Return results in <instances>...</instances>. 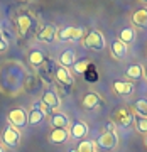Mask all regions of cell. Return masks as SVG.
<instances>
[{"label":"cell","instance_id":"5b68a950","mask_svg":"<svg viewBox=\"0 0 147 152\" xmlns=\"http://www.w3.org/2000/svg\"><path fill=\"white\" fill-rule=\"evenodd\" d=\"M46 115H48V108H46V105L42 102H37V103L34 105V108L31 112H27V124L31 125H39L46 118Z\"/></svg>","mask_w":147,"mask_h":152},{"label":"cell","instance_id":"4dcf8cb0","mask_svg":"<svg viewBox=\"0 0 147 152\" xmlns=\"http://www.w3.org/2000/svg\"><path fill=\"white\" fill-rule=\"evenodd\" d=\"M69 152H76V151H69Z\"/></svg>","mask_w":147,"mask_h":152},{"label":"cell","instance_id":"8992f818","mask_svg":"<svg viewBox=\"0 0 147 152\" xmlns=\"http://www.w3.org/2000/svg\"><path fill=\"white\" fill-rule=\"evenodd\" d=\"M83 34H85L83 27H71L69 26V27H63L56 36H58L59 41L66 42V41H78V39H81Z\"/></svg>","mask_w":147,"mask_h":152},{"label":"cell","instance_id":"9a60e30c","mask_svg":"<svg viewBox=\"0 0 147 152\" xmlns=\"http://www.w3.org/2000/svg\"><path fill=\"white\" fill-rule=\"evenodd\" d=\"M51 125H53V129H68L69 118H68L66 113L56 112V113H53V117H51Z\"/></svg>","mask_w":147,"mask_h":152},{"label":"cell","instance_id":"f1b7e54d","mask_svg":"<svg viewBox=\"0 0 147 152\" xmlns=\"http://www.w3.org/2000/svg\"><path fill=\"white\" fill-rule=\"evenodd\" d=\"M0 39H4V32L2 31H0Z\"/></svg>","mask_w":147,"mask_h":152},{"label":"cell","instance_id":"f546056e","mask_svg":"<svg viewBox=\"0 0 147 152\" xmlns=\"http://www.w3.org/2000/svg\"><path fill=\"white\" fill-rule=\"evenodd\" d=\"M144 76H146V80H147V69H146V71H144Z\"/></svg>","mask_w":147,"mask_h":152},{"label":"cell","instance_id":"30bf717a","mask_svg":"<svg viewBox=\"0 0 147 152\" xmlns=\"http://www.w3.org/2000/svg\"><path fill=\"white\" fill-rule=\"evenodd\" d=\"M54 76H56V81H59L63 86H71V85L75 83L69 69H68V68H63V66H58V68H56Z\"/></svg>","mask_w":147,"mask_h":152},{"label":"cell","instance_id":"83f0119b","mask_svg":"<svg viewBox=\"0 0 147 152\" xmlns=\"http://www.w3.org/2000/svg\"><path fill=\"white\" fill-rule=\"evenodd\" d=\"M0 152H5V149H4V145H0Z\"/></svg>","mask_w":147,"mask_h":152},{"label":"cell","instance_id":"cb8c5ba5","mask_svg":"<svg viewBox=\"0 0 147 152\" xmlns=\"http://www.w3.org/2000/svg\"><path fill=\"white\" fill-rule=\"evenodd\" d=\"M76 152H97L95 151V142L93 140H81L78 144Z\"/></svg>","mask_w":147,"mask_h":152},{"label":"cell","instance_id":"7402d4cb","mask_svg":"<svg viewBox=\"0 0 147 152\" xmlns=\"http://www.w3.org/2000/svg\"><path fill=\"white\" fill-rule=\"evenodd\" d=\"M135 37H137L135 31H134L132 27H124L122 31H120V36H118V39L122 41V42H125L127 46L134 42V41H135Z\"/></svg>","mask_w":147,"mask_h":152},{"label":"cell","instance_id":"277c9868","mask_svg":"<svg viewBox=\"0 0 147 152\" xmlns=\"http://www.w3.org/2000/svg\"><path fill=\"white\" fill-rule=\"evenodd\" d=\"M95 145H98L103 151H113L115 147L118 145V137L115 132H107L105 130L102 135L98 137V140L95 142Z\"/></svg>","mask_w":147,"mask_h":152},{"label":"cell","instance_id":"d4e9b609","mask_svg":"<svg viewBox=\"0 0 147 152\" xmlns=\"http://www.w3.org/2000/svg\"><path fill=\"white\" fill-rule=\"evenodd\" d=\"M88 66H90V59H81V61H76V63L73 64V69H75V73H78V75H83V73L88 69Z\"/></svg>","mask_w":147,"mask_h":152},{"label":"cell","instance_id":"ba28073f","mask_svg":"<svg viewBox=\"0 0 147 152\" xmlns=\"http://www.w3.org/2000/svg\"><path fill=\"white\" fill-rule=\"evenodd\" d=\"M115 124H118L120 127H129V125L134 122V115L129 108H118L113 115Z\"/></svg>","mask_w":147,"mask_h":152},{"label":"cell","instance_id":"2e32d148","mask_svg":"<svg viewBox=\"0 0 147 152\" xmlns=\"http://www.w3.org/2000/svg\"><path fill=\"white\" fill-rule=\"evenodd\" d=\"M132 22L137 27H147V7H140L132 14Z\"/></svg>","mask_w":147,"mask_h":152},{"label":"cell","instance_id":"44dd1931","mask_svg":"<svg viewBox=\"0 0 147 152\" xmlns=\"http://www.w3.org/2000/svg\"><path fill=\"white\" fill-rule=\"evenodd\" d=\"M31 26H32V19H31L29 15L20 14V15L17 17V27H19V32H20L22 36H24V34L31 29Z\"/></svg>","mask_w":147,"mask_h":152},{"label":"cell","instance_id":"ffe728a7","mask_svg":"<svg viewBox=\"0 0 147 152\" xmlns=\"http://www.w3.org/2000/svg\"><path fill=\"white\" fill-rule=\"evenodd\" d=\"M125 76L129 80H140V78H144V68H142V64H130L125 71Z\"/></svg>","mask_w":147,"mask_h":152},{"label":"cell","instance_id":"1f68e13d","mask_svg":"<svg viewBox=\"0 0 147 152\" xmlns=\"http://www.w3.org/2000/svg\"><path fill=\"white\" fill-rule=\"evenodd\" d=\"M146 145H147V139H146Z\"/></svg>","mask_w":147,"mask_h":152},{"label":"cell","instance_id":"52a82bcc","mask_svg":"<svg viewBox=\"0 0 147 152\" xmlns=\"http://www.w3.org/2000/svg\"><path fill=\"white\" fill-rule=\"evenodd\" d=\"M41 102L46 105V108H48V110H53L54 113L59 110V107H61V100H59V96H58V93H56L54 90H46Z\"/></svg>","mask_w":147,"mask_h":152},{"label":"cell","instance_id":"e0dca14e","mask_svg":"<svg viewBox=\"0 0 147 152\" xmlns=\"http://www.w3.org/2000/svg\"><path fill=\"white\" fill-rule=\"evenodd\" d=\"M113 91L120 96H127L134 91V83L132 81H115L113 83Z\"/></svg>","mask_w":147,"mask_h":152},{"label":"cell","instance_id":"484cf974","mask_svg":"<svg viewBox=\"0 0 147 152\" xmlns=\"http://www.w3.org/2000/svg\"><path fill=\"white\" fill-rule=\"evenodd\" d=\"M134 122H135L137 132H140V134H147V118H139V120H134Z\"/></svg>","mask_w":147,"mask_h":152},{"label":"cell","instance_id":"7a4b0ae2","mask_svg":"<svg viewBox=\"0 0 147 152\" xmlns=\"http://www.w3.org/2000/svg\"><path fill=\"white\" fill-rule=\"evenodd\" d=\"M85 46L88 49H93V51H103L107 42H105V37L103 34L97 31V29H93L90 32L86 34V37H85Z\"/></svg>","mask_w":147,"mask_h":152},{"label":"cell","instance_id":"7c38bea8","mask_svg":"<svg viewBox=\"0 0 147 152\" xmlns=\"http://www.w3.org/2000/svg\"><path fill=\"white\" fill-rule=\"evenodd\" d=\"M110 51H112V56H113L115 59H124V58L127 56L129 46H127L125 42H122L120 39H117V41H113V42H112Z\"/></svg>","mask_w":147,"mask_h":152},{"label":"cell","instance_id":"3957f363","mask_svg":"<svg viewBox=\"0 0 147 152\" xmlns=\"http://www.w3.org/2000/svg\"><path fill=\"white\" fill-rule=\"evenodd\" d=\"M7 118H9V124L12 127H15L17 130L19 129H24L27 125V110L24 108H14L7 113Z\"/></svg>","mask_w":147,"mask_h":152},{"label":"cell","instance_id":"8fae6325","mask_svg":"<svg viewBox=\"0 0 147 152\" xmlns=\"http://www.w3.org/2000/svg\"><path fill=\"white\" fill-rule=\"evenodd\" d=\"M69 135L73 137V139H85V137L88 135V125L85 124V122H81V120H78V122H75V124L71 125V130H69Z\"/></svg>","mask_w":147,"mask_h":152},{"label":"cell","instance_id":"ac0fdd59","mask_svg":"<svg viewBox=\"0 0 147 152\" xmlns=\"http://www.w3.org/2000/svg\"><path fill=\"white\" fill-rule=\"evenodd\" d=\"M76 63V53L73 51V49H66V51H63L59 56V66H63V68H69V66H73Z\"/></svg>","mask_w":147,"mask_h":152},{"label":"cell","instance_id":"603a6c76","mask_svg":"<svg viewBox=\"0 0 147 152\" xmlns=\"http://www.w3.org/2000/svg\"><path fill=\"white\" fill-rule=\"evenodd\" d=\"M134 110L140 118H147V98H139L134 103Z\"/></svg>","mask_w":147,"mask_h":152},{"label":"cell","instance_id":"d6986e66","mask_svg":"<svg viewBox=\"0 0 147 152\" xmlns=\"http://www.w3.org/2000/svg\"><path fill=\"white\" fill-rule=\"evenodd\" d=\"M44 61H46V54H44L42 51L34 49V51H31V53H29V63H31V66L39 68V66L44 64Z\"/></svg>","mask_w":147,"mask_h":152},{"label":"cell","instance_id":"4fadbf2b","mask_svg":"<svg viewBox=\"0 0 147 152\" xmlns=\"http://www.w3.org/2000/svg\"><path fill=\"white\" fill-rule=\"evenodd\" d=\"M100 102H102V96H100L98 93H95V91H88L86 95L83 96V100H81L83 107H85L86 110L97 108L98 105H100Z\"/></svg>","mask_w":147,"mask_h":152},{"label":"cell","instance_id":"6da1fadb","mask_svg":"<svg viewBox=\"0 0 147 152\" xmlns=\"http://www.w3.org/2000/svg\"><path fill=\"white\" fill-rule=\"evenodd\" d=\"M0 137H2L4 145L9 147V149H17V147L20 145V132L17 130L15 127H12L10 124L2 130V135Z\"/></svg>","mask_w":147,"mask_h":152},{"label":"cell","instance_id":"9c48e42d","mask_svg":"<svg viewBox=\"0 0 147 152\" xmlns=\"http://www.w3.org/2000/svg\"><path fill=\"white\" fill-rule=\"evenodd\" d=\"M56 34H58L56 27L53 26V24H48V26L41 27V31L37 32V41L49 44V42H53V41L56 39Z\"/></svg>","mask_w":147,"mask_h":152},{"label":"cell","instance_id":"5bb4252c","mask_svg":"<svg viewBox=\"0 0 147 152\" xmlns=\"http://www.w3.org/2000/svg\"><path fill=\"white\" fill-rule=\"evenodd\" d=\"M69 139V132L68 129H53L49 134V140L53 144H64Z\"/></svg>","mask_w":147,"mask_h":152},{"label":"cell","instance_id":"4316f807","mask_svg":"<svg viewBox=\"0 0 147 152\" xmlns=\"http://www.w3.org/2000/svg\"><path fill=\"white\" fill-rule=\"evenodd\" d=\"M9 49V42H7L5 39H0V53H4Z\"/></svg>","mask_w":147,"mask_h":152}]
</instances>
